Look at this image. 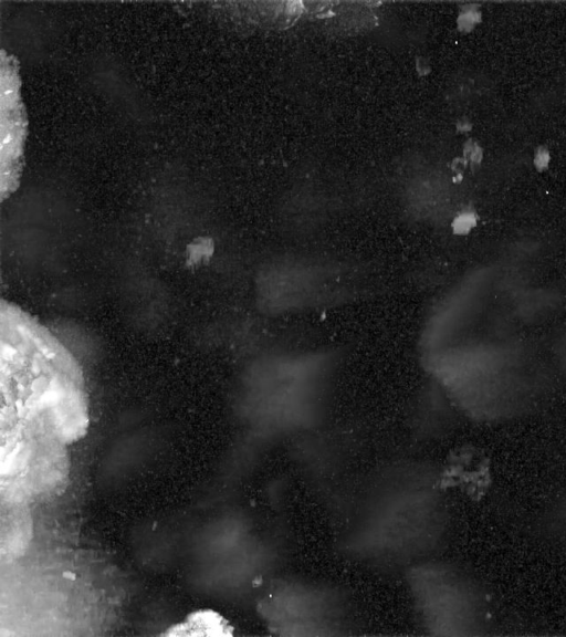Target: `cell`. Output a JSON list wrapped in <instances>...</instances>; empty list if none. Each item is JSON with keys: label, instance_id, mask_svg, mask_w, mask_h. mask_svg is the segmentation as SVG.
Instances as JSON below:
<instances>
[{"label": "cell", "instance_id": "6da1fadb", "mask_svg": "<svg viewBox=\"0 0 566 637\" xmlns=\"http://www.w3.org/2000/svg\"><path fill=\"white\" fill-rule=\"evenodd\" d=\"M2 440L63 445L87 426L80 366L34 317L1 304Z\"/></svg>", "mask_w": 566, "mask_h": 637}, {"label": "cell", "instance_id": "7a4b0ae2", "mask_svg": "<svg viewBox=\"0 0 566 637\" xmlns=\"http://www.w3.org/2000/svg\"><path fill=\"white\" fill-rule=\"evenodd\" d=\"M227 628L224 620L218 614L211 610H200L191 614L185 623L171 628L167 635L219 636L226 635Z\"/></svg>", "mask_w": 566, "mask_h": 637}]
</instances>
